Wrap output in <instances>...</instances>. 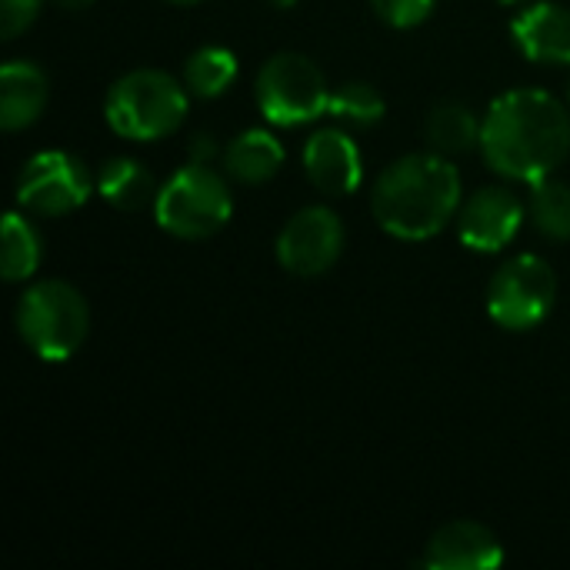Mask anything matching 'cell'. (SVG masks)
<instances>
[{"instance_id": "cell-21", "label": "cell", "mask_w": 570, "mask_h": 570, "mask_svg": "<svg viewBox=\"0 0 570 570\" xmlns=\"http://www.w3.org/2000/svg\"><path fill=\"white\" fill-rule=\"evenodd\" d=\"M327 114L341 127H347V130H371V127H377L384 120L387 100H384V94L374 83H367V80H347V83H341V87L331 90Z\"/></svg>"}, {"instance_id": "cell-18", "label": "cell", "mask_w": 570, "mask_h": 570, "mask_svg": "<svg viewBox=\"0 0 570 570\" xmlns=\"http://www.w3.org/2000/svg\"><path fill=\"white\" fill-rule=\"evenodd\" d=\"M43 261V237L27 217V210H10L3 217V254L0 271L7 284H27Z\"/></svg>"}, {"instance_id": "cell-2", "label": "cell", "mask_w": 570, "mask_h": 570, "mask_svg": "<svg viewBox=\"0 0 570 570\" xmlns=\"http://www.w3.org/2000/svg\"><path fill=\"white\" fill-rule=\"evenodd\" d=\"M464 190L451 157L417 150L391 160L371 190V214L397 240H431L461 210Z\"/></svg>"}, {"instance_id": "cell-5", "label": "cell", "mask_w": 570, "mask_h": 570, "mask_svg": "<svg viewBox=\"0 0 570 570\" xmlns=\"http://www.w3.org/2000/svg\"><path fill=\"white\" fill-rule=\"evenodd\" d=\"M150 210L164 234L177 240H207L230 224L234 194L227 174H217L210 164L190 160L160 184Z\"/></svg>"}, {"instance_id": "cell-4", "label": "cell", "mask_w": 570, "mask_h": 570, "mask_svg": "<svg viewBox=\"0 0 570 570\" xmlns=\"http://www.w3.org/2000/svg\"><path fill=\"white\" fill-rule=\"evenodd\" d=\"M13 327L33 357L43 364H63L83 347L90 334V307L80 287L70 281H33L17 301Z\"/></svg>"}, {"instance_id": "cell-12", "label": "cell", "mask_w": 570, "mask_h": 570, "mask_svg": "<svg viewBox=\"0 0 570 570\" xmlns=\"http://www.w3.org/2000/svg\"><path fill=\"white\" fill-rule=\"evenodd\" d=\"M511 40L521 57L548 67H570V7L531 0L511 17Z\"/></svg>"}, {"instance_id": "cell-16", "label": "cell", "mask_w": 570, "mask_h": 570, "mask_svg": "<svg viewBox=\"0 0 570 570\" xmlns=\"http://www.w3.org/2000/svg\"><path fill=\"white\" fill-rule=\"evenodd\" d=\"M157 190H160V184L150 174V167L130 154H114L97 167V194L114 210H124V214L147 210V207H154Z\"/></svg>"}, {"instance_id": "cell-11", "label": "cell", "mask_w": 570, "mask_h": 570, "mask_svg": "<svg viewBox=\"0 0 570 570\" xmlns=\"http://www.w3.org/2000/svg\"><path fill=\"white\" fill-rule=\"evenodd\" d=\"M304 174L314 190L327 197H351L364 184V157L347 127H321L311 134L301 154Z\"/></svg>"}, {"instance_id": "cell-7", "label": "cell", "mask_w": 570, "mask_h": 570, "mask_svg": "<svg viewBox=\"0 0 570 570\" xmlns=\"http://www.w3.org/2000/svg\"><path fill=\"white\" fill-rule=\"evenodd\" d=\"M558 274L538 254L508 257L488 284V314L504 331H534L554 311Z\"/></svg>"}, {"instance_id": "cell-19", "label": "cell", "mask_w": 570, "mask_h": 570, "mask_svg": "<svg viewBox=\"0 0 570 570\" xmlns=\"http://www.w3.org/2000/svg\"><path fill=\"white\" fill-rule=\"evenodd\" d=\"M240 73V63H237V53L227 50V47H217V43H207V47H197L187 63H184V83L194 97L200 100H214V97H224L234 80Z\"/></svg>"}, {"instance_id": "cell-28", "label": "cell", "mask_w": 570, "mask_h": 570, "mask_svg": "<svg viewBox=\"0 0 570 570\" xmlns=\"http://www.w3.org/2000/svg\"><path fill=\"white\" fill-rule=\"evenodd\" d=\"M498 3H504V7H524V3H531V0H498Z\"/></svg>"}, {"instance_id": "cell-8", "label": "cell", "mask_w": 570, "mask_h": 570, "mask_svg": "<svg viewBox=\"0 0 570 570\" xmlns=\"http://www.w3.org/2000/svg\"><path fill=\"white\" fill-rule=\"evenodd\" d=\"M17 207L33 217H67L97 190V174L70 150H40L17 174Z\"/></svg>"}, {"instance_id": "cell-10", "label": "cell", "mask_w": 570, "mask_h": 570, "mask_svg": "<svg viewBox=\"0 0 570 570\" xmlns=\"http://www.w3.org/2000/svg\"><path fill=\"white\" fill-rule=\"evenodd\" d=\"M524 220H528V200H521L511 187L501 184L474 190L454 217L461 244L474 254L504 250L518 237Z\"/></svg>"}, {"instance_id": "cell-1", "label": "cell", "mask_w": 570, "mask_h": 570, "mask_svg": "<svg viewBox=\"0 0 570 570\" xmlns=\"http://www.w3.org/2000/svg\"><path fill=\"white\" fill-rule=\"evenodd\" d=\"M481 154L504 180L534 184L551 177L570 154V107L541 87L504 90L484 114Z\"/></svg>"}, {"instance_id": "cell-26", "label": "cell", "mask_w": 570, "mask_h": 570, "mask_svg": "<svg viewBox=\"0 0 570 570\" xmlns=\"http://www.w3.org/2000/svg\"><path fill=\"white\" fill-rule=\"evenodd\" d=\"M264 3H267V7H274V10H291L297 0H264Z\"/></svg>"}, {"instance_id": "cell-13", "label": "cell", "mask_w": 570, "mask_h": 570, "mask_svg": "<svg viewBox=\"0 0 570 570\" xmlns=\"http://www.w3.org/2000/svg\"><path fill=\"white\" fill-rule=\"evenodd\" d=\"M501 564L504 548L498 534L478 521H451L424 548V568L431 570H494Z\"/></svg>"}, {"instance_id": "cell-27", "label": "cell", "mask_w": 570, "mask_h": 570, "mask_svg": "<svg viewBox=\"0 0 570 570\" xmlns=\"http://www.w3.org/2000/svg\"><path fill=\"white\" fill-rule=\"evenodd\" d=\"M164 3H174V7H194V3H204V0H164Z\"/></svg>"}, {"instance_id": "cell-14", "label": "cell", "mask_w": 570, "mask_h": 570, "mask_svg": "<svg viewBox=\"0 0 570 570\" xmlns=\"http://www.w3.org/2000/svg\"><path fill=\"white\" fill-rule=\"evenodd\" d=\"M50 104V77L33 60H7L0 70V127L7 134L33 127Z\"/></svg>"}, {"instance_id": "cell-20", "label": "cell", "mask_w": 570, "mask_h": 570, "mask_svg": "<svg viewBox=\"0 0 570 570\" xmlns=\"http://www.w3.org/2000/svg\"><path fill=\"white\" fill-rule=\"evenodd\" d=\"M528 217L534 224V230L544 240L564 244L570 240V184L551 177H541L534 184H528Z\"/></svg>"}, {"instance_id": "cell-3", "label": "cell", "mask_w": 570, "mask_h": 570, "mask_svg": "<svg viewBox=\"0 0 570 570\" xmlns=\"http://www.w3.org/2000/svg\"><path fill=\"white\" fill-rule=\"evenodd\" d=\"M190 90L167 70L137 67L117 77L104 97L107 127L124 140H164L177 134L190 110Z\"/></svg>"}, {"instance_id": "cell-17", "label": "cell", "mask_w": 570, "mask_h": 570, "mask_svg": "<svg viewBox=\"0 0 570 570\" xmlns=\"http://www.w3.org/2000/svg\"><path fill=\"white\" fill-rule=\"evenodd\" d=\"M481 127H484V117H478L468 104L441 100L428 110L424 140H428V150H438L454 160L481 147Z\"/></svg>"}, {"instance_id": "cell-15", "label": "cell", "mask_w": 570, "mask_h": 570, "mask_svg": "<svg viewBox=\"0 0 570 570\" xmlns=\"http://www.w3.org/2000/svg\"><path fill=\"white\" fill-rule=\"evenodd\" d=\"M284 160H287L284 144L264 127H250V130L237 134L234 140L224 144V154H220L224 174L247 187H261V184L274 180L281 174Z\"/></svg>"}, {"instance_id": "cell-6", "label": "cell", "mask_w": 570, "mask_h": 570, "mask_svg": "<svg viewBox=\"0 0 570 570\" xmlns=\"http://www.w3.org/2000/svg\"><path fill=\"white\" fill-rule=\"evenodd\" d=\"M254 100L271 127H304L327 114L331 83L317 60L297 50H281L257 70Z\"/></svg>"}, {"instance_id": "cell-9", "label": "cell", "mask_w": 570, "mask_h": 570, "mask_svg": "<svg viewBox=\"0 0 570 570\" xmlns=\"http://www.w3.org/2000/svg\"><path fill=\"white\" fill-rule=\"evenodd\" d=\"M347 244V230L344 220L337 217V210L324 207V204H311L301 207L294 217H287V224L277 234V264L301 281H314L324 277L344 254Z\"/></svg>"}, {"instance_id": "cell-25", "label": "cell", "mask_w": 570, "mask_h": 570, "mask_svg": "<svg viewBox=\"0 0 570 570\" xmlns=\"http://www.w3.org/2000/svg\"><path fill=\"white\" fill-rule=\"evenodd\" d=\"M60 10H67V13H80V10H87V7H94L97 0H53Z\"/></svg>"}, {"instance_id": "cell-24", "label": "cell", "mask_w": 570, "mask_h": 570, "mask_svg": "<svg viewBox=\"0 0 570 570\" xmlns=\"http://www.w3.org/2000/svg\"><path fill=\"white\" fill-rule=\"evenodd\" d=\"M187 154H190L194 164H214L224 150L217 147V140L210 134H194L190 144H187Z\"/></svg>"}, {"instance_id": "cell-22", "label": "cell", "mask_w": 570, "mask_h": 570, "mask_svg": "<svg viewBox=\"0 0 570 570\" xmlns=\"http://www.w3.org/2000/svg\"><path fill=\"white\" fill-rule=\"evenodd\" d=\"M371 7H374V13L387 27H394V30H414V27H421L434 13L438 0H371Z\"/></svg>"}, {"instance_id": "cell-23", "label": "cell", "mask_w": 570, "mask_h": 570, "mask_svg": "<svg viewBox=\"0 0 570 570\" xmlns=\"http://www.w3.org/2000/svg\"><path fill=\"white\" fill-rule=\"evenodd\" d=\"M47 0H0V37L17 40L23 30L33 27Z\"/></svg>"}]
</instances>
